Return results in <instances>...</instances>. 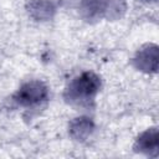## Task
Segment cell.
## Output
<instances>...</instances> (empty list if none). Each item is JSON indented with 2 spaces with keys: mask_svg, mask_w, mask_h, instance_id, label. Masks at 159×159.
<instances>
[{
  "mask_svg": "<svg viewBox=\"0 0 159 159\" xmlns=\"http://www.w3.org/2000/svg\"><path fill=\"white\" fill-rule=\"evenodd\" d=\"M101 88V78L93 72H83L75 77L65 91V99L76 106H87Z\"/></svg>",
  "mask_w": 159,
  "mask_h": 159,
  "instance_id": "1",
  "label": "cell"
},
{
  "mask_svg": "<svg viewBox=\"0 0 159 159\" xmlns=\"http://www.w3.org/2000/svg\"><path fill=\"white\" fill-rule=\"evenodd\" d=\"M125 10L124 0H83L81 12L87 20H97L101 17L116 19Z\"/></svg>",
  "mask_w": 159,
  "mask_h": 159,
  "instance_id": "2",
  "label": "cell"
},
{
  "mask_svg": "<svg viewBox=\"0 0 159 159\" xmlns=\"http://www.w3.org/2000/svg\"><path fill=\"white\" fill-rule=\"evenodd\" d=\"M48 97V88L41 81H29L24 83L14 94V101L22 107H34Z\"/></svg>",
  "mask_w": 159,
  "mask_h": 159,
  "instance_id": "3",
  "label": "cell"
},
{
  "mask_svg": "<svg viewBox=\"0 0 159 159\" xmlns=\"http://www.w3.org/2000/svg\"><path fill=\"white\" fill-rule=\"evenodd\" d=\"M133 62L138 70L145 73H155L158 70V46L147 45L142 47L137 52Z\"/></svg>",
  "mask_w": 159,
  "mask_h": 159,
  "instance_id": "4",
  "label": "cell"
},
{
  "mask_svg": "<svg viewBox=\"0 0 159 159\" xmlns=\"http://www.w3.org/2000/svg\"><path fill=\"white\" fill-rule=\"evenodd\" d=\"M158 148H159V137L157 128H150L143 132L138 137L134 144V149L137 152H140L150 157L158 155Z\"/></svg>",
  "mask_w": 159,
  "mask_h": 159,
  "instance_id": "5",
  "label": "cell"
},
{
  "mask_svg": "<svg viewBox=\"0 0 159 159\" xmlns=\"http://www.w3.org/2000/svg\"><path fill=\"white\" fill-rule=\"evenodd\" d=\"M94 123L88 117H77L70 122L68 133L70 135L78 142H84L93 132Z\"/></svg>",
  "mask_w": 159,
  "mask_h": 159,
  "instance_id": "6",
  "label": "cell"
},
{
  "mask_svg": "<svg viewBox=\"0 0 159 159\" xmlns=\"http://www.w3.org/2000/svg\"><path fill=\"white\" fill-rule=\"evenodd\" d=\"M27 11L32 19L46 21L53 16L56 7L51 0H30L27 4Z\"/></svg>",
  "mask_w": 159,
  "mask_h": 159,
  "instance_id": "7",
  "label": "cell"
},
{
  "mask_svg": "<svg viewBox=\"0 0 159 159\" xmlns=\"http://www.w3.org/2000/svg\"><path fill=\"white\" fill-rule=\"evenodd\" d=\"M145 1H155V0H145Z\"/></svg>",
  "mask_w": 159,
  "mask_h": 159,
  "instance_id": "8",
  "label": "cell"
}]
</instances>
